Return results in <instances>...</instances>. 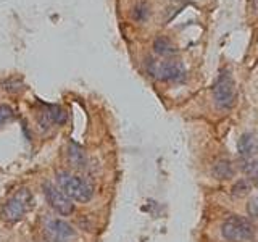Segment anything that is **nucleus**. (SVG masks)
Segmentation results:
<instances>
[{
    "mask_svg": "<svg viewBox=\"0 0 258 242\" xmlns=\"http://www.w3.org/2000/svg\"><path fill=\"white\" fill-rule=\"evenodd\" d=\"M56 177H58L60 189L64 192V196L68 199L81 202V204H86V202L92 199L94 188L89 181L83 179V177H79V176L71 174V173H67V171L58 173Z\"/></svg>",
    "mask_w": 258,
    "mask_h": 242,
    "instance_id": "nucleus-2",
    "label": "nucleus"
},
{
    "mask_svg": "<svg viewBox=\"0 0 258 242\" xmlns=\"http://www.w3.org/2000/svg\"><path fill=\"white\" fill-rule=\"evenodd\" d=\"M147 70L158 81H182L185 78V67L177 60H149Z\"/></svg>",
    "mask_w": 258,
    "mask_h": 242,
    "instance_id": "nucleus-4",
    "label": "nucleus"
},
{
    "mask_svg": "<svg viewBox=\"0 0 258 242\" xmlns=\"http://www.w3.org/2000/svg\"><path fill=\"white\" fill-rule=\"evenodd\" d=\"M32 207H34V196H32L29 189L21 188L2 205L0 216L7 223H16L28 212H31Z\"/></svg>",
    "mask_w": 258,
    "mask_h": 242,
    "instance_id": "nucleus-1",
    "label": "nucleus"
},
{
    "mask_svg": "<svg viewBox=\"0 0 258 242\" xmlns=\"http://www.w3.org/2000/svg\"><path fill=\"white\" fill-rule=\"evenodd\" d=\"M247 173H248V177H250V179H252V181L258 186V160L253 161L252 165H248Z\"/></svg>",
    "mask_w": 258,
    "mask_h": 242,
    "instance_id": "nucleus-14",
    "label": "nucleus"
},
{
    "mask_svg": "<svg viewBox=\"0 0 258 242\" xmlns=\"http://www.w3.org/2000/svg\"><path fill=\"white\" fill-rule=\"evenodd\" d=\"M213 176L216 177V179H223V181L231 179V177L234 176V168L229 161L221 160L213 166Z\"/></svg>",
    "mask_w": 258,
    "mask_h": 242,
    "instance_id": "nucleus-10",
    "label": "nucleus"
},
{
    "mask_svg": "<svg viewBox=\"0 0 258 242\" xmlns=\"http://www.w3.org/2000/svg\"><path fill=\"white\" fill-rule=\"evenodd\" d=\"M248 212L252 213V215H255V216H258V197L253 199V200L248 204Z\"/></svg>",
    "mask_w": 258,
    "mask_h": 242,
    "instance_id": "nucleus-15",
    "label": "nucleus"
},
{
    "mask_svg": "<svg viewBox=\"0 0 258 242\" xmlns=\"http://www.w3.org/2000/svg\"><path fill=\"white\" fill-rule=\"evenodd\" d=\"M47 232H48V236H50L52 239H55L56 242H58V240H67L68 237L73 236L71 226L67 224L64 221H60V220L50 221V224H48V228H47Z\"/></svg>",
    "mask_w": 258,
    "mask_h": 242,
    "instance_id": "nucleus-7",
    "label": "nucleus"
},
{
    "mask_svg": "<svg viewBox=\"0 0 258 242\" xmlns=\"http://www.w3.org/2000/svg\"><path fill=\"white\" fill-rule=\"evenodd\" d=\"M131 15H133V20L137 21V23L145 21V20H147V16H149V7H147V4L139 2L137 5H134Z\"/></svg>",
    "mask_w": 258,
    "mask_h": 242,
    "instance_id": "nucleus-12",
    "label": "nucleus"
},
{
    "mask_svg": "<svg viewBox=\"0 0 258 242\" xmlns=\"http://www.w3.org/2000/svg\"><path fill=\"white\" fill-rule=\"evenodd\" d=\"M45 116L50 121H53V123H60V125L67 121V113L58 105H48V111L45 113Z\"/></svg>",
    "mask_w": 258,
    "mask_h": 242,
    "instance_id": "nucleus-11",
    "label": "nucleus"
},
{
    "mask_svg": "<svg viewBox=\"0 0 258 242\" xmlns=\"http://www.w3.org/2000/svg\"><path fill=\"white\" fill-rule=\"evenodd\" d=\"M42 188H44V194H45L48 205H50L56 213L61 216H68L75 212V205H73L71 199L64 196V192L61 189H58L56 186L50 183H45Z\"/></svg>",
    "mask_w": 258,
    "mask_h": 242,
    "instance_id": "nucleus-6",
    "label": "nucleus"
},
{
    "mask_svg": "<svg viewBox=\"0 0 258 242\" xmlns=\"http://www.w3.org/2000/svg\"><path fill=\"white\" fill-rule=\"evenodd\" d=\"M153 50L161 56H171L176 53V47L168 37H158L155 42H153Z\"/></svg>",
    "mask_w": 258,
    "mask_h": 242,
    "instance_id": "nucleus-9",
    "label": "nucleus"
},
{
    "mask_svg": "<svg viewBox=\"0 0 258 242\" xmlns=\"http://www.w3.org/2000/svg\"><path fill=\"white\" fill-rule=\"evenodd\" d=\"M239 153L242 157H250V155H253L255 153V149H256V141H255V137L253 134H244L239 139Z\"/></svg>",
    "mask_w": 258,
    "mask_h": 242,
    "instance_id": "nucleus-8",
    "label": "nucleus"
},
{
    "mask_svg": "<svg viewBox=\"0 0 258 242\" xmlns=\"http://www.w3.org/2000/svg\"><path fill=\"white\" fill-rule=\"evenodd\" d=\"M13 110L8 107V105H0V126L5 125L7 121L13 119Z\"/></svg>",
    "mask_w": 258,
    "mask_h": 242,
    "instance_id": "nucleus-13",
    "label": "nucleus"
},
{
    "mask_svg": "<svg viewBox=\"0 0 258 242\" xmlns=\"http://www.w3.org/2000/svg\"><path fill=\"white\" fill-rule=\"evenodd\" d=\"M236 100V83L228 70H223L213 86V102L218 110L228 111Z\"/></svg>",
    "mask_w": 258,
    "mask_h": 242,
    "instance_id": "nucleus-3",
    "label": "nucleus"
},
{
    "mask_svg": "<svg viewBox=\"0 0 258 242\" xmlns=\"http://www.w3.org/2000/svg\"><path fill=\"white\" fill-rule=\"evenodd\" d=\"M221 234L229 242H247L253 237V226L242 216H229L221 226Z\"/></svg>",
    "mask_w": 258,
    "mask_h": 242,
    "instance_id": "nucleus-5",
    "label": "nucleus"
}]
</instances>
